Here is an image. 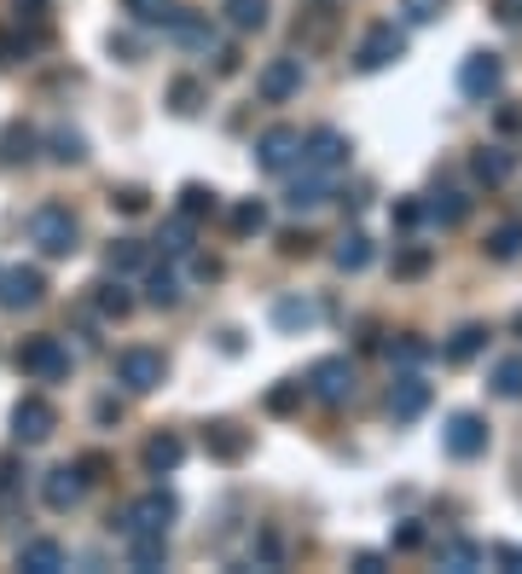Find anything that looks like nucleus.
<instances>
[{"mask_svg": "<svg viewBox=\"0 0 522 574\" xmlns=\"http://www.w3.org/2000/svg\"><path fill=\"white\" fill-rule=\"evenodd\" d=\"M30 244L42 256H76V244H82V227H76V215L65 210V203H42V210L30 215Z\"/></svg>", "mask_w": 522, "mask_h": 574, "instance_id": "f257e3e1", "label": "nucleus"}, {"mask_svg": "<svg viewBox=\"0 0 522 574\" xmlns=\"http://www.w3.org/2000/svg\"><path fill=\"white\" fill-rule=\"evenodd\" d=\"M18 372L35 383H65L70 378V348L58 337H24L18 342Z\"/></svg>", "mask_w": 522, "mask_h": 574, "instance_id": "f03ea898", "label": "nucleus"}, {"mask_svg": "<svg viewBox=\"0 0 522 574\" xmlns=\"http://www.w3.org/2000/svg\"><path fill=\"white\" fill-rule=\"evenodd\" d=\"M256 169L261 175H285L296 169V157H303V128H291V122H273V128L256 134Z\"/></svg>", "mask_w": 522, "mask_h": 574, "instance_id": "7ed1b4c3", "label": "nucleus"}, {"mask_svg": "<svg viewBox=\"0 0 522 574\" xmlns=\"http://www.w3.org/2000/svg\"><path fill=\"white\" fill-rule=\"evenodd\" d=\"M180 517V505H174V494L169 487H151V494H139L128 510H123V534H169V522Z\"/></svg>", "mask_w": 522, "mask_h": 574, "instance_id": "20e7f679", "label": "nucleus"}, {"mask_svg": "<svg viewBox=\"0 0 522 574\" xmlns=\"http://www.w3.org/2000/svg\"><path fill=\"white\" fill-rule=\"evenodd\" d=\"M163 378H169V360L157 348H123L116 354V383L128 395H151V389H163Z\"/></svg>", "mask_w": 522, "mask_h": 574, "instance_id": "39448f33", "label": "nucleus"}, {"mask_svg": "<svg viewBox=\"0 0 522 574\" xmlns=\"http://www.w3.org/2000/svg\"><path fill=\"white\" fill-rule=\"evenodd\" d=\"M407 58V30H395V24H372L366 35H360V47H354V70H389Z\"/></svg>", "mask_w": 522, "mask_h": 574, "instance_id": "423d86ee", "label": "nucleus"}, {"mask_svg": "<svg viewBox=\"0 0 522 574\" xmlns=\"http://www.w3.org/2000/svg\"><path fill=\"white\" fill-rule=\"evenodd\" d=\"M303 169H314V175H343L349 169V134L343 128H314V134H303Z\"/></svg>", "mask_w": 522, "mask_h": 574, "instance_id": "0eeeda50", "label": "nucleus"}, {"mask_svg": "<svg viewBox=\"0 0 522 574\" xmlns=\"http://www.w3.org/2000/svg\"><path fill=\"white\" fill-rule=\"evenodd\" d=\"M308 395L326 401V406H343V401L354 395V360H349V354H326V360L308 372Z\"/></svg>", "mask_w": 522, "mask_h": 574, "instance_id": "6e6552de", "label": "nucleus"}, {"mask_svg": "<svg viewBox=\"0 0 522 574\" xmlns=\"http://www.w3.org/2000/svg\"><path fill=\"white\" fill-rule=\"evenodd\" d=\"M53 429H58V406L47 395H24V401L12 406V436L24 441V447L53 441Z\"/></svg>", "mask_w": 522, "mask_h": 574, "instance_id": "1a4fd4ad", "label": "nucleus"}, {"mask_svg": "<svg viewBox=\"0 0 522 574\" xmlns=\"http://www.w3.org/2000/svg\"><path fill=\"white\" fill-rule=\"evenodd\" d=\"M303 81H308L303 58H268L256 76V93H261V105H285V99L303 93Z\"/></svg>", "mask_w": 522, "mask_h": 574, "instance_id": "9d476101", "label": "nucleus"}, {"mask_svg": "<svg viewBox=\"0 0 522 574\" xmlns=\"http://www.w3.org/2000/svg\"><path fill=\"white\" fill-rule=\"evenodd\" d=\"M88 476H82V464H58V470H47L42 476V505L47 510H58V517H65V510H76L88 499Z\"/></svg>", "mask_w": 522, "mask_h": 574, "instance_id": "9b49d317", "label": "nucleus"}, {"mask_svg": "<svg viewBox=\"0 0 522 574\" xmlns=\"http://www.w3.org/2000/svg\"><path fill=\"white\" fill-rule=\"evenodd\" d=\"M441 447H447L453 459H481L488 453V424H481L476 413H453L447 424H441Z\"/></svg>", "mask_w": 522, "mask_h": 574, "instance_id": "f8f14e48", "label": "nucleus"}, {"mask_svg": "<svg viewBox=\"0 0 522 574\" xmlns=\"http://www.w3.org/2000/svg\"><path fill=\"white\" fill-rule=\"evenodd\" d=\"M424 413H430V383L418 378V365H412V372H395V383H389V418L395 424H412Z\"/></svg>", "mask_w": 522, "mask_h": 574, "instance_id": "ddd939ff", "label": "nucleus"}, {"mask_svg": "<svg viewBox=\"0 0 522 574\" xmlns=\"http://www.w3.org/2000/svg\"><path fill=\"white\" fill-rule=\"evenodd\" d=\"M42 296H47L42 268H7L0 273V307H7V314H24V307H35Z\"/></svg>", "mask_w": 522, "mask_h": 574, "instance_id": "4468645a", "label": "nucleus"}, {"mask_svg": "<svg viewBox=\"0 0 522 574\" xmlns=\"http://www.w3.org/2000/svg\"><path fill=\"white\" fill-rule=\"evenodd\" d=\"M458 88L465 99H493L506 88V65H499V53H470L465 65H458Z\"/></svg>", "mask_w": 522, "mask_h": 574, "instance_id": "2eb2a0df", "label": "nucleus"}, {"mask_svg": "<svg viewBox=\"0 0 522 574\" xmlns=\"http://www.w3.org/2000/svg\"><path fill=\"white\" fill-rule=\"evenodd\" d=\"M180 459H186V441H180L174 429H157V436L139 447V464H146V476H174Z\"/></svg>", "mask_w": 522, "mask_h": 574, "instance_id": "dca6fc26", "label": "nucleus"}, {"mask_svg": "<svg viewBox=\"0 0 522 574\" xmlns=\"http://www.w3.org/2000/svg\"><path fill=\"white\" fill-rule=\"evenodd\" d=\"M174 47H192V53H209L215 47V24H209V12H186L180 7L174 18H169V30H163Z\"/></svg>", "mask_w": 522, "mask_h": 574, "instance_id": "f3484780", "label": "nucleus"}, {"mask_svg": "<svg viewBox=\"0 0 522 574\" xmlns=\"http://www.w3.org/2000/svg\"><path fill=\"white\" fill-rule=\"evenodd\" d=\"M204 447H209V459L238 464V459L250 453V429H238V424H227V418H215V424H204Z\"/></svg>", "mask_w": 522, "mask_h": 574, "instance_id": "a211bd4d", "label": "nucleus"}, {"mask_svg": "<svg viewBox=\"0 0 522 574\" xmlns=\"http://www.w3.org/2000/svg\"><path fill=\"white\" fill-rule=\"evenodd\" d=\"M511 169H517V157L506 151V146H476L470 151V175H476V187H506L511 180Z\"/></svg>", "mask_w": 522, "mask_h": 574, "instance_id": "6ab92c4d", "label": "nucleus"}, {"mask_svg": "<svg viewBox=\"0 0 522 574\" xmlns=\"http://www.w3.org/2000/svg\"><path fill=\"white\" fill-rule=\"evenodd\" d=\"M88 302H93V314L99 319H128L134 314V296H128V284H123V273H111V279H99L93 291H88Z\"/></svg>", "mask_w": 522, "mask_h": 574, "instance_id": "aec40b11", "label": "nucleus"}, {"mask_svg": "<svg viewBox=\"0 0 522 574\" xmlns=\"http://www.w3.org/2000/svg\"><path fill=\"white\" fill-rule=\"evenodd\" d=\"M35 146H42V134H35L24 116L7 122V128H0V169H18V162H30Z\"/></svg>", "mask_w": 522, "mask_h": 574, "instance_id": "412c9836", "label": "nucleus"}, {"mask_svg": "<svg viewBox=\"0 0 522 574\" xmlns=\"http://www.w3.org/2000/svg\"><path fill=\"white\" fill-rule=\"evenodd\" d=\"M285 203H291L296 215H303V210H319V203H331V175H314V169H303V175L291 180Z\"/></svg>", "mask_w": 522, "mask_h": 574, "instance_id": "4be33fe9", "label": "nucleus"}, {"mask_svg": "<svg viewBox=\"0 0 522 574\" xmlns=\"http://www.w3.org/2000/svg\"><path fill=\"white\" fill-rule=\"evenodd\" d=\"M481 348H488V325H458V331L441 342V360H447V365H470Z\"/></svg>", "mask_w": 522, "mask_h": 574, "instance_id": "5701e85b", "label": "nucleus"}, {"mask_svg": "<svg viewBox=\"0 0 522 574\" xmlns=\"http://www.w3.org/2000/svg\"><path fill=\"white\" fill-rule=\"evenodd\" d=\"M331 268L337 273H366L372 268V238L366 233H343V238H337V250H331Z\"/></svg>", "mask_w": 522, "mask_h": 574, "instance_id": "b1692460", "label": "nucleus"}, {"mask_svg": "<svg viewBox=\"0 0 522 574\" xmlns=\"http://www.w3.org/2000/svg\"><path fill=\"white\" fill-rule=\"evenodd\" d=\"M424 221H435V227H465V221H470V198L465 192H435L430 203H424Z\"/></svg>", "mask_w": 522, "mask_h": 574, "instance_id": "393cba45", "label": "nucleus"}, {"mask_svg": "<svg viewBox=\"0 0 522 574\" xmlns=\"http://www.w3.org/2000/svg\"><path fill=\"white\" fill-rule=\"evenodd\" d=\"M18 569L58 574V569H65V545H58V540H24V551H18Z\"/></svg>", "mask_w": 522, "mask_h": 574, "instance_id": "a878e982", "label": "nucleus"}, {"mask_svg": "<svg viewBox=\"0 0 522 574\" xmlns=\"http://www.w3.org/2000/svg\"><path fill=\"white\" fill-rule=\"evenodd\" d=\"M204 99H209V88L197 76H174L169 81V111L174 116H197V111H204Z\"/></svg>", "mask_w": 522, "mask_h": 574, "instance_id": "bb28decb", "label": "nucleus"}, {"mask_svg": "<svg viewBox=\"0 0 522 574\" xmlns=\"http://www.w3.org/2000/svg\"><path fill=\"white\" fill-rule=\"evenodd\" d=\"M134 569H163L169 563V534H123Z\"/></svg>", "mask_w": 522, "mask_h": 574, "instance_id": "cd10ccee", "label": "nucleus"}, {"mask_svg": "<svg viewBox=\"0 0 522 574\" xmlns=\"http://www.w3.org/2000/svg\"><path fill=\"white\" fill-rule=\"evenodd\" d=\"M220 12H227V24H232L238 35L268 30V0H220Z\"/></svg>", "mask_w": 522, "mask_h": 574, "instance_id": "c85d7f7f", "label": "nucleus"}, {"mask_svg": "<svg viewBox=\"0 0 522 574\" xmlns=\"http://www.w3.org/2000/svg\"><path fill=\"white\" fill-rule=\"evenodd\" d=\"M435 558H441V569H453V574H470L481 558H488V551H481L476 540H458V534H453V540H441V545H435Z\"/></svg>", "mask_w": 522, "mask_h": 574, "instance_id": "c756f323", "label": "nucleus"}, {"mask_svg": "<svg viewBox=\"0 0 522 574\" xmlns=\"http://www.w3.org/2000/svg\"><path fill=\"white\" fill-rule=\"evenodd\" d=\"M319 319V307L308 296H285V302H273V325L279 331H308V325Z\"/></svg>", "mask_w": 522, "mask_h": 574, "instance_id": "7c9ffc66", "label": "nucleus"}, {"mask_svg": "<svg viewBox=\"0 0 522 574\" xmlns=\"http://www.w3.org/2000/svg\"><path fill=\"white\" fill-rule=\"evenodd\" d=\"M430 261H435L430 244H400L395 261H389V273H395V279H424V273H430Z\"/></svg>", "mask_w": 522, "mask_h": 574, "instance_id": "2f4dec72", "label": "nucleus"}, {"mask_svg": "<svg viewBox=\"0 0 522 574\" xmlns=\"http://www.w3.org/2000/svg\"><path fill=\"white\" fill-rule=\"evenodd\" d=\"M481 250H488V261H517L522 256V221H499Z\"/></svg>", "mask_w": 522, "mask_h": 574, "instance_id": "473e14b6", "label": "nucleus"}, {"mask_svg": "<svg viewBox=\"0 0 522 574\" xmlns=\"http://www.w3.org/2000/svg\"><path fill=\"white\" fill-rule=\"evenodd\" d=\"M146 302L151 307H174L180 302V273L169 268V261L163 268H146Z\"/></svg>", "mask_w": 522, "mask_h": 574, "instance_id": "72a5a7b5", "label": "nucleus"}, {"mask_svg": "<svg viewBox=\"0 0 522 574\" xmlns=\"http://www.w3.org/2000/svg\"><path fill=\"white\" fill-rule=\"evenodd\" d=\"M192 238H197V221L174 215V221H163V233H157V250L163 256H192Z\"/></svg>", "mask_w": 522, "mask_h": 574, "instance_id": "f704fd0d", "label": "nucleus"}, {"mask_svg": "<svg viewBox=\"0 0 522 574\" xmlns=\"http://www.w3.org/2000/svg\"><path fill=\"white\" fill-rule=\"evenodd\" d=\"M488 389L499 401H522V354H511V360H499L493 372H488Z\"/></svg>", "mask_w": 522, "mask_h": 574, "instance_id": "c9c22d12", "label": "nucleus"}, {"mask_svg": "<svg viewBox=\"0 0 522 574\" xmlns=\"http://www.w3.org/2000/svg\"><path fill=\"white\" fill-rule=\"evenodd\" d=\"M47 157L70 169V162H82V157H88V139L76 134V128H53V134H47Z\"/></svg>", "mask_w": 522, "mask_h": 574, "instance_id": "e433bc0d", "label": "nucleus"}, {"mask_svg": "<svg viewBox=\"0 0 522 574\" xmlns=\"http://www.w3.org/2000/svg\"><path fill=\"white\" fill-rule=\"evenodd\" d=\"M105 268L111 273H139V268H146V244H139V238H116L105 250Z\"/></svg>", "mask_w": 522, "mask_h": 574, "instance_id": "4c0bfd02", "label": "nucleus"}, {"mask_svg": "<svg viewBox=\"0 0 522 574\" xmlns=\"http://www.w3.org/2000/svg\"><path fill=\"white\" fill-rule=\"evenodd\" d=\"M303 401H308V383H296V378H285V383L268 389V413H273V418H291Z\"/></svg>", "mask_w": 522, "mask_h": 574, "instance_id": "58836bf2", "label": "nucleus"}, {"mask_svg": "<svg viewBox=\"0 0 522 574\" xmlns=\"http://www.w3.org/2000/svg\"><path fill=\"white\" fill-rule=\"evenodd\" d=\"M215 210H220L215 187H197V180H192V187H180V215H186V221H204V215H215Z\"/></svg>", "mask_w": 522, "mask_h": 574, "instance_id": "ea45409f", "label": "nucleus"}, {"mask_svg": "<svg viewBox=\"0 0 522 574\" xmlns=\"http://www.w3.org/2000/svg\"><path fill=\"white\" fill-rule=\"evenodd\" d=\"M232 233H238V238H256V233H268V203H256V198L232 203Z\"/></svg>", "mask_w": 522, "mask_h": 574, "instance_id": "a19ab883", "label": "nucleus"}, {"mask_svg": "<svg viewBox=\"0 0 522 574\" xmlns=\"http://www.w3.org/2000/svg\"><path fill=\"white\" fill-rule=\"evenodd\" d=\"M128 12H134V24H146V30H169V18L180 7L174 0H128Z\"/></svg>", "mask_w": 522, "mask_h": 574, "instance_id": "79ce46f5", "label": "nucleus"}, {"mask_svg": "<svg viewBox=\"0 0 522 574\" xmlns=\"http://www.w3.org/2000/svg\"><path fill=\"white\" fill-rule=\"evenodd\" d=\"M389 360L400 365V372H412V365H424V360H430V342H418V337H400V342H389Z\"/></svg>", "mask_w": 522, "mask_h": 574, "instance_id": "37998d69", "label": "nucleus"}, {"mask_svg": "<svg viewBox=\"0 0 522 574\" xmlns=\"http://www.w3.org/2000/svg\"><path fill=\"white\" fill-rule=\"evenodd\" d=\"M400 12H407V24H435L447 12V0H400Z\"/></svg>", "mask_w": 522, "mask_h": 574, "instance_id": "c03bdc74", "label": "nucleus"}, {"mask_svg": "<svg viewBox=\"0 0 522 574\" xmlns=\"http://www.w3.org/2000/svg\"><path fill=\"white\" fill-rule=\"evenodd\" d=\"M111 203H116L123 215H139V210H146V192H139V187H116V192H111Z\"/></svg>", "mask_w": 522, "mask_h": 574, "instance_id": "a18cd8bd", "label": "nucleus"}, {"mask_svg": "<svg viewBox=\"0 0 522 574\" xmlns=\"http://www.w3.org/2000/svg\"><path fill=\"white\" fill-rule=\"evenodd\" d=\"M314 233H285V238H279V250H285V256H314Z\"/></svg>", "mask_w": 522, "mask_h": 574, "instance_id": "49530a36", "label": "nucleus"}, {"mask_svg": "<svg viewBox=\"0 0 522 574\" xmlns=\"http://www.w3.org/2000/svg\"><path fill=\"white\" fill-rule=\"evenodd\" d=\"M418 221H424V203H418V198L395 203V227H418Z\"/></svg>", "mask_w": 522, "mask_h": 574, "instance_id": "de8ad7c7", "label": "nucleus"}, {"mask_svg": "<svg viewBox=\"0 0 522 574\" xmlns=\"http://www.w3.org/2000/svg\"><path fill=\"white\" fill-rule=\"evenodd\" d=\"M412 545H424V528H418V522H400V528H395V551H412Z\"/></svg>", "mask_w": 522, "mask_h": 574, "instance_id": "09e8293b", "label": "nucleus"}, {"mask_svg": "<svg viewBox=\"0 0 522 574\" xmlns=\"http://www.w3.org/2000/svg\"><path fill=\"white\" fill-rule=\"evenodd\" d=\"M493 18H499L506 30H517V24H522V0H493Z\"/></svg>", "mask_w": 522, "mask_h": 574, "instance_id": "8fccbe9b", "label": "nucleus"}, {"mask_svg": "<svg viewBox=\"0 0 522 574\" xmlns=\"http://www.w3.org/2000/svg\"><path fill=\"white\" fill-rule=\"evenodd\" d=\"M354 574H384V558H377V551H360V558H354Z\"/></svg>", "mask_w": 522, "mask_h": 574, "instance_id": "3c124183", "label": "nucleus"}, {"mask_svg": "<svg viewBox=\"0 0 522 574\" xmlns=\"http://www.w3.org/2000/svg\"><path fill=\"white\" fill-rule=\"evenodd\" d=\"M215 70H220V76H232V70H238V53H232V47H220V53H215Z\"/></svg>", "mask_w": 522, "mask_h": 574, "instance_id": "603ef678", "label": "nucleus"}, {"mask_svg": "<svg viewBox=\"0 0 522 574\" xmlns=\"http://www.w3.org/2000/svg\"><path fill=\"white\" fill-rule=\"evenodd\" d=\"M192 273H197V279H220V261H209V256H197V261H192Z\"/></svg>", "mask_w": 522, "mask_h": 574, "instance_id": "864d4df0", "label": "nucleus"}, {"mask_svg": "<svg viewBox=\"0 0 522 574\" xmlns=\"http://www.w3.org/2000/svg\"><path fill=\"white\" fill-rule=\"evenodd\" d=\"M499 558H506V563H517V569H522V551H499Z\"/></svg>", "mask_w": 522, "mask_h": 574, "instance_id": "5fc2aeb1", "label": "nucleus"}, {"mask_svg": "<svg viewBox=\"0 0 522 574\" xmlns=\"http://www.w3.org/2000/svg\"><path fill=\"white\" fill-rule=\"evenodd\" d=\"M511 331H517V337H522V307H517V319H511Z\"/></svg>", "mask_w": 522, "mask_h": 574, "instance_id": "6e6d98bb", "label": "nucleus"}, {"mask_svg": "<svg viewBox=\"0 0 522 574\" xmlns=\"http://www.w3.org/2000/svg\"><path fill=\"white\" fill-rule=\"evenodd\" d=\"M18 7H47V0H18Z\"/></svg>", "mask_w": 522, "mask_h": 574, "instance_id": "4d7b16f0", "label": "nucleus"}]
</instances>
